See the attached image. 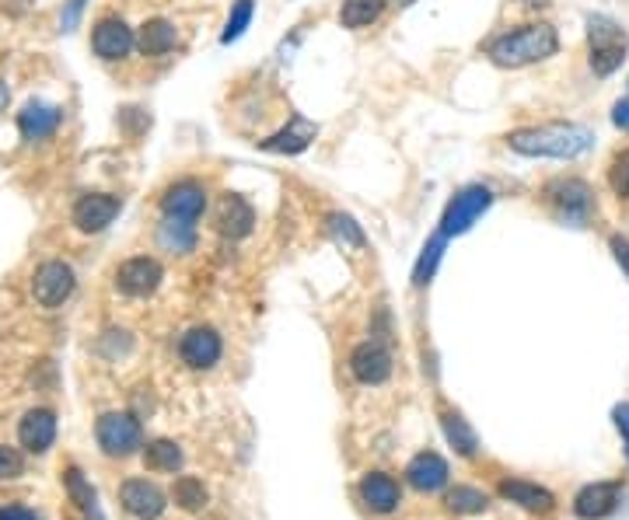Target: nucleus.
Returning a JSON list of instances; mask_svg holds the SVG:
<instances>
[{
	"label": "nucleus",
	"mask_w": 629,
	"mask_h": 520,
	"mask_svg": "<svg viewBox=\"0 0 629 520\" xmlns=\"http://www.w3.org/2000/svg\"><path fill=\"white\" fill-rule=\"evenodd\" d=\"M511 151L525 154V158H556L570 161L581 158L584 151L595 147V133L584 130L574 123H546V126H525V130H514L507 137Z\"/></svg>",
	"instance_id": "f257e3e1"
},
{
	"label": "nucleus",
	"mask_w": 629,
	"mask_h": 520,
	"mask_svg": "<svg viewBox=\"0 0 629 520\" xmlns=\"http://www.w3.org/2000/svg\"><path fill=\"white\" fill-rule=\"evenodd\" d=\"M560 49V35H556L553 25H521L514 32H504L486 46V56H490L497 67H528V63H542L549 56H556Z\"/></svg>",
	"instance_id": "f03ea898"
},
{
	"label": "nucleus",
	"mask_w": 629,
	"mask_h": 520,
	"mask_svg": "<svg viewBox=\"0 0 629 520\" xmlns=\"http://www.w3.org/2000/svg\"><path fill=\"white\" fill-rule=\"evenodd\" d=\"M626 49H629V35L623 28L616 25L612 18H595L588 21V53H591V70L598 77H609L623 67L626 60Z\"/></svg>",
	"instance_id": "7ed1b4c3"
},
{
	"label": "nucleus",
	"mask_w": 629,
	"mask_h": 520,
	"mask_svg": "<svg viewBox=\"0 0 629 520\" xmlns=\"http://www.w3.org/2000/svg\"><path fill=\"white\" fill-rule=\"evenodd\" d=\"M542 196L556 217L574 227H584L595 213V192L584 178H553V182H546Z\"/></svg>",
	"instance_id": "20e7f679"
},
{
	"label": "nucleus",
	"mask_w": 629,
	"mask_h": 520,
	"mask_svg": "<svg viewBox=\"0 0 629 520\" xmlns=\"http://www.w3.org/2000/svg\"><path fill=\"white\" fill-rule=\"evenodd\" d=\"M493 203V192L486 185H465L451 196V203L444 206V217H441V234L444 238H458L465 234Z\"/></svg>",
	"instance_id": "39448f33"
},
{
	"label": "nucleus",
	"mask_w": 629,
	"mask_h": 520,
	"mask_svg": "<svg viewBox=\"0 0 629 520\" xmlns=\"http://www.w3.org/2000/svg\"><path fill=\"white\" fill-rule=\"evenodd\" d=\"M95 433L109 458H130V454H137L140 444H144V430H140V423L130 412H105V416L98 419Z\"/></svg>",
	"instance_id": "423d86ee"
},
{
	"label": "nucleus",
	"mask_w": 629,
	"mask_h": 520,
	"mask_svg": "<svg viewBox=\"0 0 629 520\" xmlns=\"http://www.w3.org/2000/svg\"><path fill=\"white\" fill-rule=\"evenodd\" d=\"M74 269L67 266V262L60 259H49L42 262L39 269H35L32 276V297L39 308H60L63 301H67L70 294H74Z\"/></svg>",
	"instance_id": "0eeeda50"
},
{
	"label": "nucleus",
	"mask_w": 629,
	"mask_h": 520,
	"mask_svg": "<svg viewBox=\"0 0 629 520\" xmlns=\"http://www.w3.org/2000/svg\"><path fill=\"white\" fill-rule=\"evenodd\" d=\"M161 280H165V269L158 259H147V255L126 259L116 269V290L126 297H151L161 287Z\"/></svg>",
	"instance_id": "6e6552de"
},
{
	"label": "nucleus",
	"mask_w": 629,
	"mask_h": 520,
	"mask_svg": "<svg viewBox=\"0 0 629 520\" xmlns=\"http://www.w3.org/2000/svg\"><path fill=\"white\" fill-rule=\"evenodd\" d=\"M119 210H123V199L119 196H112V192H88V196H81L74 203V213H70V217H74L77 231L98 234L119 217Z\"/></svg>",
	"instance_id": "1a4fd4ad"
},
{
	"label": "nucleus",
	"mask_w": 629,
	"mask_h": 520,
	"mask_svg": "<svg viewBox=\"0 0 629 520\" xmlns=\"http://www.w3.org/2000/svg\"><path fill=\"white\" fill-rule=\"evenodd\" d=\"M203 210H207V189H203L196 178H179L175 185H168L165 196H161V213L165 217H179V220H200Z\"/></svg>",
	"instance_id": "9d476101"
},
{
	"label": "nucleus",
	"mask_w": 629,
	"mask_h": 520,
	"mask_svg": "<svg viewBox=\"0 0 629 520\" xmlns=\"http://www.w3.org/2000/svg\"><path fill=\"white\" fill-rule=\"evenodd\" d=\"M133 46H137V35H133V28L126 25L123 18H116V14L102 18L95 25V32H91V49H95L102 60H126Z\"/></svg>",
	"instance_id": "9b49d317"
},
{
	"label": "nucleus",
	"mask_w": 629,
	"mask_h": 520,
	"mask_svg": "<svg viewBox=\"0 0 629 520\" xmlns=\"http://www.w3.org/2000/svg\"><path fill=\"white\" fill-rule=\"evenodd\" d=\"M179 353H182V363H186V367H193V370H210L217 360H221L224 343H221V336H217L214 329L200 325V329H189L186 336H182Z\"/></svg>",
	"instance_id": "f8f14e48"
},
{
	"label": "nucleus",
	"mask_w": 629,
	"mask_h": 520,
	"mask_svg": "<svg viewBox=\"0 0 629 520\" xmlns=\"http://www.w3.org/2000/svg\"><path fill=\"white\" fill-rule=\"evenodd\" d=\"M119 500H123L126 514L140 517V520H158L165 514V493H161L154 482L147 479H130L123 482V489H119Z\"/></svg>",
	"instance_id": "ddd939ff"
},
{
	"label": "nucleus",
	"mask_w": 629,
	"mask_h": 520,
	"mask_svg": "<svg viewBox=\"0 0 629 520\" xmlns=\"http://www.w3.org/2000/svg\"><path fill=\"white\" fill-rule=\"evenodd\" d=\"M217 231L224 234V238L238 241V238H249L252 227H256V210H252L249 199L235 196V192H228V196L221 199V206H217V217H214Z\"/></svg>",
	"instance_id": "4468645a"
},
{
	"label": "nucleus",
	"mask_w": 629,
	"mask_h": 520,
	"mask_svg": "<svg viewBox=\"0 0 629 520\" xmlns=\"http://www.w3.org/2000/svg\"><path fill=\"white\" fill-rule=\"evenodd\" d=\"M350 370L360 384H385L392 374V356L378 343H360L350 353Z\"/></svg>",
	"instance_id": "2eb2a0df"
},
{
	"label": "nucleus",
	"mask_w": 629,
	"mask_h": 520,
	"mask_svg": "<svg viewBox=\"0 0 629 520\" xmlns=\"http://www.w3.org/2000/svg\"><path fill=\"white\" fill-rule=\"evenodd\" d=\"M63 123V112L56 109V105H46V102H28L25 109L18 112V130L25 140H32V144H39V140H49L56 130H60Z\"/></svg>",
	"instance_id": "dca6fc26"
},
{
	"label": "nucleus",
	"mask_w": 629,
	"mask_h": 520,
	"mask_svg": "<svg viewBox=\"0 0 629 520\" xmlns=\"http://www.w3.org/2000/svg\"><path fill=\"white\" fill-rule=\"evenodd\" d=\"M318 137V126L312 123V119L305 116H291V123L284 126V130H277L270 140H263V151L270 154H301L312 147V140Z\"/></svg>",
	"instance_id": "f3484780"
},
{
	"label": "nucleus",
	"mask_w": 629,
	"mask_h": 520,
	"mask_svg": "<svg viewBox=\"0 0 629 520\" xmlns=\"http://www.w3.org/2000/svg\"><path fill=\"white\" fill-rule=\"evenodd\" d=\"M406 479L420 493H437V489L448 486V461L434 451H423L406 465Z\"/></svg>",
	"instance_id": "a211bd4d"
},
{
	"label": "nucleus",
	"mask_w": 629,
	"mask_h": 520,
	"mask_svg": "<svg viewBox=\"0 0 629 520\" xmlns=\"http://www.w3.org/2000/svg\"><path fill=\"white\" fill-rule=\"evenodd\" d=\"M18 440L25 451L46 454L56 440V416L49 409H32L25 412V419L18 423Z\"/></svg>",
	"instance_id": "6ab92c4d"
},
{
	"label": "nucleus",
	"mask_w": 629,
	"mask_h": 520,
	"mask_svg": "<svg viewBox=\"0 0 629 520\" xmlns=\"http://www.w3.org/2000/svg\"><path fill=\"white\" fill-rule=\"evenodd\" d=\"M619 503V486L612 482H595V486H584L574 500V514L581 520H602L616 510Z\"/></svg>",
	"instance_id": "aec40b11"
},
{
	"label": "nucleus",
	"mask_w": 629,
	"mask_h": 520,
	"mask_svg": "<svg viewBox=\"0 0 629 520\" xmlns=\"http://www.w3.org/2000/svg\"><path fill=\"white\" fill-rule=\"evenodd\" d=\"M360 500L367 503V507L374 510V514H392L395 507H399V482L392 479V475L385 472H371L360 479Z\"/></svg>",
	"instance_id": "412c9836"
},
{
	"label": "nucleus",
	"mask_w": 629,
	"mask_h": 520,
	"mask_svg": "<svg viewBox=\"0 0 629 520\" xmlns=\"http://www.w3.org/2000/svg\"><path fill=\"white\" fill-rule=\"evenodd\" d=\"M500 496L511 500V503H518V507L532 510V514H549V510L556 507V496L549 493V489L535 486V482H521V479L500 482Z\"/></svg>",
	"instance_id": "4be33fe9"
},
{
	"label": "nucleus",
	"mask_w": 629,
	"mask_h": 520,
	"mask_svg": "<svg viewBox=\"0 0 629 520\" xmlns=\"http://www.w3.org/2000/svg\"><path fill=\"white\" fill-rule=\"evenodd\" d=\"M175 42H179V32H175V25H172V21H165V18L144 21V25H140V32H137V46H140V53H144V56L172 53Z\"/></svg>",
	"instance_id": "5701e85b"
},
{
	"label": "nucleus",
	"mask_w": 629,
	"mask_h": 520,
	"mask_svg": "<svg viewBox=\"0 0 629 520\" xmlns=\"http://www.w3.org/2000/svg\"><path fill=\"white\" fill-rule=\"evenodd\" d=\"M158 241L168 248V252L189 255L196 248V224L193 220H179V217H165L158 227Z\"/></svg>",
	"instance_id": "b1692460"
},
{
	"label": "nucleus",
	"mask_w": 629,
	"mask_h": 520,
	"mask_svg": "<svg viewBox=\"0 0 629 520\" xmlns=\"http://www.w3.org/2000/svg\"><path fill=\"white\" fill-rule=\"evenodd\" d=\"M63 482H67L70 500L77 503V510L84 514V520H102V514H98V496H95V489H91V482L81 475V468H67V472H63Z\"/></svg>",
	"instance_id": "393cba45"
},
{
	"label": "nucleus",
	"mask_w": 629,
	"mask_h": 520,
	"mask_svg": "<svg viewBox=\"0 0 629 520\" xmlns=\"http://www.w3.org/2000/svg\"><path fill=\"white\" fill-rule=\"evenodd\" d=\"M441 426H444V437H448V444L455 447L462 458H472V454L479 451V440H476V430H472L469 423H465L458 412H444L441 416Z\"/></svg>",
	"instance_id": "a878e982"
},
{
	"label": "nucleus",
	"mask_w": 629,
	"mask_h": 520,
	"mask_svg": "<svg viewBox=\"0 0 629 520\" xmlns=\"http://www.w3.org/2000/svg\"><path fill=\"white\" fill-rule=\"evenodd\" d=\"M325 231H329V238L336 241L343 252H353V248H364V231H360V224L353 217H346V213H329L325 217Z\"/></svg>",
	"instance_id": "bb28decb"
},
{
	"label": "nucleus",
	"mask_w": 629,
	"mask_h": 520,
	"mask_svg": "<svg viewBox=\"0 0 629 520\" xmlns=\"http://www.w3.org/2000/svg\"><path fill=\"white\" fill-rule=\"evenodd\" d=\"M381 11H385V0H346L339 7V21L343 28H367L381 18Z\"/></svg>",
	"instance_id": "cd10ccee"
},
{
	"label": "nucleus",
	"mask_w": 629,
	"mask_h": 520,
	"mask_svg": "<svg viewBox=\"0 0 629 520\" xmlns=\"http://www.w3.org/2000/svg\"><path fill=\"white\" fill-rule=\"evenodd\" d=\"M144 461L151 472H179L182 468V447L172 440H151L144 451Z\"/></svg>",
	"instance_id": "c85d7f7f"
},
{
	"label": "nucleus",
	"mask_w": 629,
	"mask_h": 520,
	"mask_svg": "<svg viewBox=\"0 0 629 520\" xmlns=\"http://www.w3.org/2000/svg\"><path fill=\"white\" fill-rule=\"evenodd\" d=\"M175 503H179L182 510H189V514H196V510H203L207 507V500H210V493H207V486H203L196 475H182L179 482H175Z\"/></svg>",
	"instance_id": "c756f323"
},
{
	"label": "nucleus",
	"mask_w": 629,
	"mask_h": 520,
	"mask_svg": "<svg viewBox=\"0 0 629 520\" xmlns=\"http://www.w3.org/2000/svg\"><path fill=\"white\" fill-rule=\"evenodd\" d=\"M444 234H437V238H430L427 241V248L420 252V259H416V269H413V283L416 287H423V283H430L434 280V273H437V262H441V255H444Z\"/></svg>",
	"instance_id": "7c9ffc66"
},
{
	"label": "nucleus",
	"mask_w": 629,
	"mask_h": 520,
	"mask_svg": "<svg viewBox=\"0 0 629 520\" xmlns=\"http://www.w3.org/2000/svg\"><path fill=\"white\" fill-rule=\"evenodd\" d=\"M444 503H448L451 514H483L486 493H479V489H472V486H455L448 496H444Z\"/></svg>",
	"instance_id": "2f4dec72"
},
{
	"label": "nucleus",
	"mask_w": 629,
	"mask_h": 520,
	"mask_svg": "<svg viewBox=\"0 0 629 520\" xmlns=\"http://www.w3.org/2000/svg\"><path fill=\"white\" fill-rule=\"evenodd\" d=\"M252 14H256V4H252V0H235V7H231V14H228V25H224V32H221L224 46L242 39L245 28L252 25Z\"/></svg>",
	"instance_id": "473e14b6"
},
{
	"label": "nucleus",
	"mask_w": 629,
	"mask_h": 520,
	"mask_svg": "<svg viewBox=\"0 0 629 520\" xmlns=\"http://www.w3.org/2000/svg\"><path fill=\"white\" fill-rule=\"evenodd\" d=\"M609 185H612V192H616L619 199H629V147H626V151H619L616 158H612Z\"/></svg>",
	"instance_id": "72a5a7b5"
},
{
	"label": "nucleus",
	"mask_w": 629,
	"mask_h": 520,
	"mask_svg": "<svg viewBox=\"0 0 629 520\" xmlns=\"http://www.w3.org/2000/svg\"><path fill=\"white\" fill-rule=\"evenodd\" d=\"M25 472V458H21L18 447L0 444V479H18Z\"/></svg>",
	"instance_id": "f704fd0d"
},
{
	"label": "nucleus",
	"mask_w": 629,
	"mask_h": 520,
	"mask_svg": "<svg viewBox=\"0 0 629 520\" xmlns=\"http://www.w3.org/2000/svg\"><path fill=\"white\" fill-rule=\"evenodd\" d=\"M81 11H84V0H67V7H63V14H60L63 32H74L77 21H81Z\"/></svg>",
	"instance_id": "c9c22d12"
},
{
	"label": "nucleus",
	"mask_w": 629,
	"mask_h": 520,
	"mask_svg": "<svg viewBox=\"0 0 629 520\" xmlns=\"http://www.w3.org/2000/svg\"><path fill=\"white\" fill-rule=\"evenodd\" d=\"M609 248H612V255H616L619 266H623V273L629 276V241L623 238V234H612Z\"/></svg>",
	"instance_id": "e433bc0d"
},
{
	"label": "nucleus",
	"mask_w": 629,
	"mask_h": 520,
	"mask_svg": "<svg viewBox=\"0 0 629 520\" xmlns=\"http://www.w3.org/2000/svg\"><path fill=\"white\" fill-rule=\"evenodd\" d=\"M612 123H616L619 130L629 133V98H626V102H619L616 109H612Z\"/></svg>",
	"instance_id": "4c0bfd02"
},
{
	"label": "nucleus",
	"mask_w": 629,
	"mask_h": 520,
	"mask_svg": "<svg viewBox=\"0 0 629 520\" xmlns=\"http://www.w3.org/2000/svg\"><path fill=\"white\" fill-rule=\"evenodd\" d=\"M0 520H35V514L28 507H4L0 510Z\"/></svg>",
	"instance_id": "58836bf2"
},
{
	"label": "nucleus",
	"mask_w": 629,
	"mask_h": 520,
	"mask_svg": "<svg viewBox=\"0 0 629 520\" xmlns=\"http://www.w3.org/2000/svg\"><path fill=\"white\" fill-rule=\"evenodd\" d=\"M612 419H616L619 433H623V437H629V402H626V405H616V412H612Z\"/></svg>",
	"instance_id": "ea45409f"
},
{
	"label": "nucleus",
	"mask_w": 629,
	"mask_h": 520,
	"mask_svg": "<svg viewBox=\"0 0 629 520\" xmlns=\"http://www.w3.org/2000/svg\"><path fill=\"white\" fill-rule=\"evenodd\" d=\"M518 4H525V7H549V0H518Z\"/></svg>",
	"instance_id": "a19ab883"
},
{
	"label": "nucleus",
	"mask_w": 629,
	"mask_h": 520,
	"mask_svg": "<svg viewBox=\"0 0 629 520\" xmlns=\"http://www.w3.org/2000/svg\"><path fill=\"white\" fill-rule=\"evenodd\" d=\"M626 440V458H629V437H623Z\"/></svg>",
	"instance_id": "79ce46f5"
}]
</instances>
